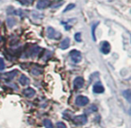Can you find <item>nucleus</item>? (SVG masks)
Returning <instances> with one entry per match:
<instances>
[{
	"mask_svg": "<svg viewBox=\"0 0 131 128\" xmlns=\"http://www.w3.org/2000/svg\"><path fill=\"white\" fill-rule=\"evenodd\" d=\"M73 123L77 125H84L87 123V117L86 115H79L73 117Z\"/></svg>",
	"mask_w": 131,
	"mask_h": 128,
	"instance_id": "f257e3e1",
	"label": "nucleus"
},
{
	"mask_svg": "<svg viewBox=\"0 0 131 128\" xmlns=\"http://www.w3.org/2000/svg\"><path fill=\"white\" fill-rule=\"evenodd\" d=\"M69 56L71 57V59L74 61V63H79L82 60V54H81L80 51L77 50V49H73V50L70 51Z\"/></svg>",
	"mask_w": 131,
	"mask_h": 128,
	"instance_id": "f03ea898",
	"label": "nucleus"
},
{
	"mask_svg": "<svg viewBox=\"0 0 131 128\" xmlns=\"http://www.w3.org/2000/svg\"><path fill=\"white\" fill-rule=\"evenodd\" d=\"M89 103V99L85 96H78L75 99V104L79 107H84V106H86V105Z\"/></svg>",
	"mask_w": 131,
	"mask_h": 128,
	"instance_id": "7ed1b4c3",
	"label": "nucleus"
},
{
	"mask_svg": "<svg viewBox=\"0 0 131 128\" xmlns=\"http://www.w3.org/2000/svg\"><path fill=\"white\" fill-rule=\"evenodd\" d=\"M47 34H48V37L49 39H54V40H58L61 37V34L58 32H57L55 31L54 28H51V27H49L47 30Z\"/></svg>",
	"mask_w": 131,
	"mask_h": 128,
	"instance_id": "20e7f679",
	"label": "nucleus"
},
{
	"mask_svg": "<svg viewBox=\"0 0 131 128\" xmlns=\"http://www.w3.org/2000/svg\"><path fill=\"white\" fill-rule=\"evenodd\" d=\"M101 51H102V54H109L110 51H111V45L108 41L104 40V41H102L101 43Z\"/></svg>",
	"mask_w": 131,
	"mask_h": 128,
	"instance_id": "39448f33",
	"label": "nucleus"
},
{
	"mask_svg": "<svg viewBox=\"0 0 131 128\" xmlns=\"http://www.w3.org/2000/svg\"><path fill=\"white\" fill-rule=\"evenodd\" d=\"M51 2L49 0H40L38 3H37V9H40V10H42L44 8H47L50 6Z\"/></svg>",
	"mask_w": 131,
	"mask_h": 128,
	"instance_id": "423d86ee",
	"label": "nucleus"
},
{
	"mask_svg": "<svg viewBox=\"0 0 131 128\" xmlns=\"http://www.w3.org/2000/svg\"><path fill=\"white\" fill-rule=\"evenodd\" d=\"M84 80L83 77L78 76V77H77L74 80V87H75V89L82 88V87L84 86Z\"/></svg>",
	"mask_w": 131,
	"mask_h": 128,
	"instance_id": "0eeeda50",
	"label": "nucleus"
},
{
	"mask_svg": "<svg viewBox=\"0 0 131 128\" xmlns=\"http://www.w3.org/2000/svg\"><path fill=\"white\" fill-rule=\"evenodd\" d=\"M93 92H94V93L101 94V93H102V92L104 91V87L102 86V83H95V84L93 85Z\"/></svg>",
	"mask_w": 131,
	"mask_h": 128,
	"instance_id": "6e6552de",
	"label": "nucleus"
},
{
	"mask_svg": "<svg viewBox=\"0 0 131 128\" xmlns=\"http://www.w3.org/2000/svg\"><path fill=\"white\" fill-rule=\"evenodd\" d=\"M23 93H24V96H26V97H28V98H32L33 96L35 95L36 91H35V90H33L32 88L29 87V88H27V89H25V90H24Z\"/></svg>",
	"mask_w": 131,
	"mask_h": 128,
	"instance_id": "1a4fd4ad",
	"label": "nucleus"
},
{
	"mask_svg": "<svg viewBox=\"0 0 131 128\" xmlns=\"http://www.w3.org/2000/svg\"><path fill=\"white\" fill-rule=\"evenodd\" d=\"M70 46V39L69 38H65L63 40L61 41L59 45V48L61 49H68Z\"/></svg>",
	"mask_w": 131,
	"mask_h": 128,
	"instance_id": "9d476101",
	"label": "nucleus"
},
{
	"mask_svg": "<svg viewBox=\"0 0 131 128\" xmlns=\"http://www.w3.org/2000/svg\"><path fill=\"white\" fill-rule=\"evenodd\" d=\"M17 74H18V71H17V70H14V71H11V72H9V73H6V74H5V76H6V79L13 80L14 78H15V76L17 75Z\"/></svg>",
	"mask_w": 131,
	"mask_h": 128,
	"instance_id": "9b49d317",
	"label": "nucleus"
},
{
	"mask_svg": "<svg viewBox=\"0 0 131 128\" xmlns=\"http://www.w3.org/2000/svg\"><path fill=\"white\" fill-rule=\"evenodd\" d=\"M19 83H21V84L23 85V86H25V85H28L30 83V80L28 79L27 76L24 75V74H22V75L20 76V78H19Z\"/></svg>",
	"mask_w": 131,
	"mask_h": 128,
	"instance_id": "f8f14e48",
	"label": "nucleus"
},
{
	"mask_svg": "<svg viewBox=\"0 0 131 128\" xmlns=\"http://www.w3.org/2000/svg\"><path fill=\"white\" fill-rule=\"evenodd\" d=\"M64 3H65L64 0H56V1H54V2L50 4V7L51 8H58V7H59V6H61Z\"/></svg>",
	"mask_w": 131,
	"mask_h": 128,
	"instance_id": "ddd939ff",
	"label": "nucleus"
},
{
	"mask_svg": "<svg viewBox=\"0 0 131 128\" xmlns=\"http://www.w3.org/2000/svg\"><path fill=\"white\" fill-rule=\"evenodd\" d=\"M17 1L23 6H30V5L32 4L34 0H17Z\"/></svg>",
	"mask_w": 131,
	"mask_h": 128,
	"instance_id": "4468645a",
	"label": "nucleus"
},
{
	"mask_svg": "<svg viewBox=\"0 0 131 128\" xmlns=\"http://www.w3.org/2000/svg\"><path fill=\"white\" fill-rule=\"evenodd\" d=\"M43 124L46 128H53L52 122H51L50 120H49V119H45V120L43 121Z\"/></svg>",
	"mask_w": 131,
	"mask_h": 128,
	"instance_id": "2eb2a0df",
	"label": "nucleus"
},
{
	"mask_svg": "<svg viewBox=\"0 0 131 128\" xmlns=\"http://www.w3.org/2000/svg\"><path fill=\"white\" fill-rule=\"evenodd\" d=\"M31 74H34V75H39V74H40L42 73V69H40L38 68V67H34V68L31 69Z\"/></svg>",
	"mask_w": 131,
	"mask_h": 128,
	"instance_id": "dca6fc26",
	"label": "nucleus"
},
{
	"mask_svg": "<svg viewBox=\"0 0 131 128\" xmlns=\"http://www.w3.org/2000/svg\"><path fill=\"white\" fill-rule=\"evenodd\" d=\"M16 24L15 22V20L14 18H8L7 19V25L9 26V28H12L14 27V25Z\"/></svg>",
	"mask_w": 131,
	"mask_h": 128,
	"instance_id": "f3484780",
	"label": "nucleus"
},
{
	"mask_svg": "<svg viewBox=\"0 0 131 128\" xmlns=\"http://www.w3.org/2000/svg\"><path fill=\"white\" fill-rule=\"evenodd\" d=\"M95 111H97V107L95 106V105H92L88 109H86V112H87L88 114L93 113V112H95Z\"/></svg>",
	"mask_w": 131,
	"mask_h": 128,
	"instance_id": "a211bd4d",
	"label": "nucleus"
},
{
	"mask_svg": "<svg viewBox=\"0 0 131 128\" xmlns=\"http://www.w3.org/2000/svg\"><path fill=\"white\" fill-rule=\"evenodd\" d=\"M123 95H124V97L127 99V100L128 101V102H130V90H125V91L123 92Z\"/></svg>",
	"mask_w": 131,
	"mask_h": 128,
	"instance_id": "6ab92c4d",
	"label": "nucleus"
},
{
	"mask_svg": "<svg viewBox=\"0 0 131 128\" xmlns=\"http://www.w3.org/2000/svg\"><path fill=\"white\" fill-rule=\"evenodd\" d=\"M6 68V64L2 57H0V71H4Z\"/></svg>",
	"mask_w": 131,
	"mask_h": 128,
	"instance_id": "aec40b11",
	"label": "nucleus"
},
{
	"mask_svg": "<svg viewBox=\"0 0 131 128\" xmlns=\"http://www.w3.org/2000/svg\"><path fill=\"white\" fill-rule=\"evenodd\" d=\"M75 7V4H69L68 6H67V8H66L65 10H64V13H66V12H68V11H70V10H72V9H74V8Z\"/></svg>",
	"mask_w": 131,
	"mask_h": 128,
	"instance_id": "412c9836",
	"label": "nucleus"
},
{
	"mask_svg": "<svg viewBox=\"0 0 131 128\" xmlns=\"http://www.w3.org/2000/svg\"><path fill=\"white\" fill-rule=\"evenodd\" d=\"M56 126H57V128H68L67 125H66L63 122H58L56 124Z\"/></svg>",
	"mask_w": 131,
	"mask_h": 128,
	"instance_id": "4be33fe9",
	"label": "nucleus"
},
{
	"mask_svg": "<svg viewBox=\"0 0 131 128\" xmlns=\"http://www.w3.org/2000/svg\"><path fill=\"white\" fill-rule=\"evenodd\" d=\"M75 40H77V42H80L81 40H82V39H81V33L80 32H77L75 34Z\"/></svg>",
	"mask_w": 131,
	"mask_h": 128,
	"instance_id": "5701e85b",
	"label": "nucleus"
},
{
	"mask_svg": "<svg viewBox=\"0 0 131 128\" xmlns=\"http://www.w3.org/2000/svg\"><path fill=\"white\" fill-rule=\"evenodd\" d=\"M0 41H1V36H0Z\"/></svg>",
	"mask_w": 131,
	"mask_h": 128,
	"instance_id": "b1692460",
	"label": "nucleus"
}]
</instances>
